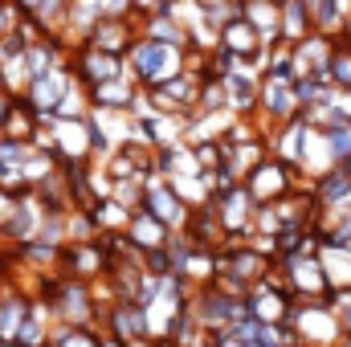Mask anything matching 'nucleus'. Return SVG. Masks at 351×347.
Returning a JSON list of instances; mask_svg holds the SVG:
<instances>
[{
	"instance_id": "nucleus-2",
	"label": "nucleus",
	"mask_w": 351,
	"mask_h": 347,
	"mask_svg": "<svg viewBox=\"0 0 351 347\" xmlns=\"http://www.w3.org/2000/svg\"><path fill=\"white\" fill-rule=\"evenodd\" d=\"M298 176H302L298 168H290L286 160H278L274 152H265L262 160L241 176V184H245V192L254 196V204H274V200L290 196V188H294Z\"/></svg>"
},
{
	"instance_id": "nucleus-19",
	"label": "nucleus",
	"mask_w": 351,
	"mask_h": 347,
	"mask_svg": "<svg viewBox=\"0 0 351 347\" xmlns=\"http://www.w3.org/2000/svg\"><path fill=\"white\" fill-rule=\"evenodd\" d=\"M102 16H135V0H98Z\"/></svg>"
},
{
	"instance_id": "nucleus-23",
	"label": "nucleus",
	"mask_w": 351,
	"mask_h": 347,
	"mask_svg": "<svg viewBox=\"0 0 351 347\" xmlns=\"http://www.w3.org/2000/svg\"><path fill=\"white\" fill-rule=\"evenodd\" d=\"M12 347H21V344H12Z\"/></svg>"
},
{
	"instance_id": "nucleus-4",
	"label": "nucleus",
	"mask_w": 351,
	"mask_h": 347,
	"mask_svg": "<svg viewBox=\"0 0 351 347\" xmlns=\"http://www.w3.org/2000/svg\"><path fill=\"white\" fill-rule=\"evenodd\" d=\"M98 331L123 339L127 347H143L152 344V323H147V307L131 302V298H114L102 307V319H98Z\"/></svg>"
},
{
	"instance_id": "nucleus-15",
	"label": "nucleus",
	"mask_w": 351,
	"mask_h": 347,
	"mask_svg": "<svg viewBox=\"0 0 351 347\" xmlns=\"http://www.w3.org/2000/svg\"><path fill=\"white\" fill-rule=\"evenodd\" d=\"M331 41H335V37H323V33H306L302 41H294V66H298V74H315V70H327V53H331Z\"/></svg>"
},
{
	"instance_id": "nucleus-18",
	"label": "nucleus",
	"mask_w": 351,
	"mask_h": 347,
	"mask_svg": "<svg viewBox=\"0 0 351 347\" xmlns=\"http://www.w3.org/2000/svg\"><path fill=\"white\" fill-rule=\"evenodd\" d=\"M323 139H327V152H331V164H343L351 156V119L348 123H335V127H319Z\"/></svg>"
},
{
	"instance_id": "nucleus-6",
	"label": "nucleus",
	"mask_w": 351,
	"mask_h": 347,
	"mask_svg": "<svg viewBox=\"0 0 351 347\" xmlns=\"http://www.w3.org/2000/svg\"><path fill=\"white\" fill-rule=\"evenodd\" d=\"M139 204H143L152 217H160L168 229H180V225L188 221V208H192V204L176 192L172 180H164V176H156V172L143 180V200H139Z\"/></svg>"
},
{
	"instance_id": "nucleus-3",
	"label": "nucleus",
	"mask_w": 351,
	"mask_h": 347,
	"mask_svg": "<svg viewBox=\"0 0 351 347\" xmlns=\"http://www.w3.org/2000/svg\"><path fill=\"white\" fill-rule=\"evenodd\" d=\"M204 200L213 204V213H217V221H221V233H225V237H250V233H254V213H258V204H254V196L245 192V184H241V180H237V184H229V188L208 192Z\"/></svg>"
},
{
	"instance_id": "nucleus-22",
	"label": "nucleus",
	"mask_w": 351,
	"mask_h": 347,
	"mask_svg": "<svg viewBox=\"0 0 351 347\" xmlns=\"http://www.w3.org/2000/svg\"><path fill=\"white\" fill-rule=\"evenodd\" d=\"M343 41H348V45H351V37H343Z\"/></svg>"
},
{
	"instance_id": "nucleus-1",
	"label": "nucleus",
	"mask_w": 351,
	"mask_h": 347,
	"mask_svg": "<svg viewBox=\"0 0 351 347\" xmlns=\"http://www.w3.org/2000/svg\"><path fill=\"white\" fill-rule=\"evenodd\" d=\"M127 62V78L139 82V86H156L164 78H172L180 70H188V53L176 49V45H164V41H152V37H135L123 53Z\"/></svg>"
},
{
	"instance_id": "nucleus-14",
	"label": "nucleus",
	"mask_w": 351,
	"mask_h": 347,
	"mask_svg": "<svg viewBox=\"0 0 351 347\" xmlns=\"http://www.w3.org/2000/svg\"><path fill=\"white\" fill-rule=\"evenodd\" d=\"M306 33H315V29H311V8H306V0H282V8H278V37H282L286 45H294V41H302Z\"/></svg>"
},
{
	"instance_id": "nucleus-21",
	"label": "nucleus",
	"mask_w": 351,
	"mask_h": 347,
	"mask_svg": "<svg viewBox=\"0 0 351 347\" xmlns=\"http://www.w3.org/2000/svg\"><path fill=\"white\" fill-rule=\"evenodd\" d=\"M241 347H262V344H241Z\"/></svg>"
},
{
	"instance_id": "nucleus-10",
	"label": "nucleus",
	"mask_w": 351,
	"mask_h": 347,
	"mask_svg": "<svg viewBox=\"0 0 351 347\" xmlns=\"http://www.w3.org/2000/svg\"><path fill=\"white\" fill-rule=\"evenodd\" d=\"M139 37V25H135V16H98L94 25H90L86 33V45L94 49H106V53H127V45Z\"/></svg>"
},
{
	"instance_id": "nucleus-7",
	"label": "nucleus",
	"mask_w": 351,
	"mask_h": 347,
	"mask_svg": "<svg viewBox=\"0 0 351 347\" xmlns=\"http://www.w3.org/2000/svg\"><path fill=\"white\" fill-rule=\"evenodd\" d=\"M74 86V74H70V66L62 62V66H53L49 74H41V78H33V82H25L21 90V102L41 119V115H53V106L62 102V94Z\"/></svg>"
},
{
	"instance_id": "nucleus-9",
	"label": "nucleus",
	"mask_w": 351,
	"mask_h": 347,
	"mask_svg": "<svg viewBox=\"0 0 351 347\" xmlns=\"http://www.w3.org/2000/svg\"><path fill=\"white\" fill-rule=\"evenodd\" d=\"M306 131H311V123H306V115L302 110H294L286 123H278L265 139H269V152L278 156V160H286L290 168H298L302 164V147H306ZM302 172V168H298Z\"/></svg>"
},
{
	"instance_id": "nucleus-12",
	"label": "nucleus",
	"mask_w": 351,
	"mask_h": 347,
	"mask_svg": "<svg viewBox=\"0 0 351 347\" xmlns=\"http://www.w3.org/2000/svg\"><path fill=\"white\" fill-rule=\"evenodd\" d=\"M311 192H315V204L323 213L327 208H343V204H351V172L339 168V164H331L319 176H311Z\"/></svg>"
},
{
	"instance_id": "nucleus-17",
	"label": "nucleus",
	"mask_w": 351,
	"mask_h": 347,
	"mask_svg": "<svg viewBox=\"0 0 351 347\" xmlns=\"http://www.w3.org/2000/svg\"><path fill=\"white\" fill-rule=\"evenodd\" d=\"M90 115V94H86V86L74 78V86L62 94V102L53 106V119H86Z\"/></svg>"
},
{
	"instance_id": "nucleus-13",
	"label": "nucleus",
	"mask_w": 351,
	"mask_h": 347,
	"mask_svg": "<svg viewBox=\"0 0 351 347\" xmlns=\"http://www.w3.org/2000/svg\"><path fill=\"white\" fill-rule=\"evenodd\" d=\"M123 233H127V241L143 254V250H160V246L168 241V233H172V229H168L160 217H152L143 204H135V208H131V217H127V229H123Z\"/></svg>"
},
{
	"instance_id": "nucleus-16",
	"label": "nucleus",
	"mask_w": 351,
	"mask_h": 347,
	"mask_svg": "<svg viewBox=\"0 0 351 347\" xmlns=\"http://www.w3.org/2000/svg\"><path fill=\"white\" fill-rule=\"evenodd\" d=\"M327 78L335 90H348L351 86V45L343 37L331 41V53H327Z\"/></svg>"
},
{
	"instance_id": "nucleus-11",
	"label": "nucleus",
	"mask_w": 351,
	"mask_h": 347,
	"mask_svg": "<svg viewBox=\"0 0 351 347\" xmlns=\"http://www.w3.org/2000/svg\"><path fill=\"white\" fill-rule=\"evenodd\" d=\"M90 94V106L94 110H139V102H143V86L139 82H131L127 74L123 78H110V82H98V86H86Z\"/></svg>"
},
{
	"instance_id": "nucleus-8",
	"label": "nucleus",
	"mask_w": 351,
	"mask_h": 347,
	"mask_svg": "<svg viewBox=\"0 0 351 347\" xmlns=\"http://www.w3.org/2000/svg\"><path fill=\"white\" fill-rule=\"evenodd\" d=\"M294 110H298V102H294V82H286V78H265L262 74L258 119H254V123H265V135H269V131H274L278 123H286Z\"/></svg>"
},
{
	"instance_id": "nucleus-5",
	"label": "nucleus",
	"mask_w": 351,
	"mask_h": 347,
	"mask_svg": "<svg viewBox=\"0 0 351 347\" xmlns=\"http://www.w3.org/2000/svg\"><path fill=\"white\" fill-rule=\"evenodd\" d=\"M66 66H70V74H74L82 86H98V82H110V78H123V74H127V62H123L119 53L94 49V45H86V41L70 45Z\"/></svg>"
},
{
	"instance_id": "nucleus-20",
	"label": "nucleus",
	"mask_w": 351,
	"mask_h": 347,
	"mask_svg": "<svg viewBox=\"0 0 351 347\" xmlns=\"http://www.w3.org/2000/svg\"><path fill=\"white\" fill-rule=\"evenodd\" d=\"M12 4H16V12H21V16H33V12L41 8V0H12Z\"/></svg>"
}]
</instances>
